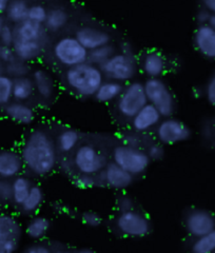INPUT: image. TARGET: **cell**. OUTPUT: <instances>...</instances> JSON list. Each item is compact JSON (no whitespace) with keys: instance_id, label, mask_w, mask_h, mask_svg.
<instances>
[{"instance_id":"6da1fadb","label":"cell","mask_w":215,"mask_h":253,"mask_svg":"<svg viewBox=\"0 0 215 253\" xmlns=\"http://www.w3.org/2000/svg\"><path fill=\"white\" fill-rule=\"evenodd\" d=\"M20 155L25 168L33 175L44 177L58 166V150L50 133L42 128L32 130L23 140Z\"/></svg>"},{"instance_id":"7a4b0ae2","label":"cell","mask_w":215,"mask_h":253,"mask_svg":"<svg viewBox=\"0 0 215 253\" xmlns=\"http://www.w3.org/2000/svg\"><path fill=\"white\" fill-rule=\"evenodd\" d=\"M103 81L105 76L100 68L90 62L67 69L63 73V82L68 89L83 98L94 97Z\"/></svg>"},{"instance_id":"3957f363","label":"cell","mask_w":215,"mask_h":253,"mask_svg":"<svg viewBox=\"0 0 215 253\" xmlns=\"http://www.w3.org/2000/svg\"><path fill=\"white\" fill-rule=\"evenodd\" d=\"M148 104L153 106L162 117H171L176 111V98L163 78H147L143 83Z\"/></svg>"},{"instance_id":"277c9868","label":"cell","mask_w":215,"mask_h":253,"mask_svg":"<svg viewBox=\"0 0 215 253\" xmlns=\"http://www.w3.org/2000/svg\"><path fill=\"white\" fill-rule=\"evenodd\" d=\"M138 61L134 53L116 52L106 63L100 67L103 76L110 81L121 84L133 82L138 71Z\"/></svg>"},{"instance_id":"5b68a950","label":"cell","mask_w":215,"mask_h":253,"mask_svg":"<svg viewBox=\"0 0 215 253\" xmlns=\"http://www.w3.org/2000/svg\"><path fill=\"white\" fill-rule=\"evenodd\" d=\"M112 160L118 167L130 173L134 177L142 175L151 165V160L146 150L124 144L118 145L113 149Z\"/></svg>"},{"instance_id":"8992f818","label":"cell","mask_w":215,"mask_h":253,"mask_svg":"<svg viewBox=\"0 0 215 253\" xmlns=\"http://www.w3.org/2000/svg\"><path fill=\"white\" fill-rule=\"evenodd\" d=\"M72 166L77 173L95 176L108 165L105 155L92 144H81L72 156Z\"/></svg>"},{"instance_id":"52a82bcc","label":"cell","mask_w":215,"mask_h":253,"mask_svg":"<svg viewBox=\"0 0 215 253\" xmlns=\"http://www.w3.org/2000/svg\"><path fill=\"white\" fill-rule=\"evenodd\" d=\"M53 55L59 65L70 69L87 62L89 52L79 43L74 35H67L55 42Z\"/></svg>"},{"instance_id":"ba28073f","label":"cell","mask_w":215,"mask_h":253,"mask_svg":"<svg viewBox=\"0 0 215 253\" xmlns=\"http://www.w3.org/2000/svg\"><path fill=\"white\" fill-rule=\"evenodd\" d=\"M147 104L143 83L133 81L124 86L123 93L116 101V110L125 120L131 121Z\"/></svg>"},{"instance_id":"9c48e42d","label":"cell","mask_w":215,"mask_h":253,"mask_svg":"<svg viewBox=\"0 0 215 253\" xmlns=\"http://www.w3.org/2000/svg\"><path fill=\"white\" fill-rule=\"evenodd\" d=\"M115 227L121 234L132 239L146 237L152 231L150 218L136 209L118 213L115 217Z\"/></svg>"},{"instance_id":"30bf717a","label":"cell","mask_w":215,"mask_h":253,"mask_svg":"<svg viewBox=\"0 0 215 253\" xmlns=\"http://www.w3.org/2000/svg\"><path fill=\"white\" fill-rule=\"evenodd\" d=\"M192 136L190 126L173 116L163 118L155 129V137L159 144L172 146L187 141Z\"/></svg>"},{"instance_id":"8fae6325","label":"cell","mask_w":215,"mask_h":253,"mask_svg":"<svg viewBox=\"0 0 215 253\" xmlns=\"http://www.w3.org/2000/svg\"><path fill=\"white\" fill-rule=\"evenodd\" d=\"M22 236V227L17 217L0 212V253H16Z\"/></svg>"},{"instance_id":"7c38bea8","label":"cell","mask_w":215,"mask_h":253,"mask_svg":"<svg viewBox=\"0 0 215 253\" xmlns=\"http://www.w3.org/2000/svg\"><path fill=\"white\" fill-rule=\"evenodd\" d=\"M184 227L187 233L195 240L214 230L215 216L207 209L192 208L185 214Z\"/></svg>"},{"instance_id":"4fadbf2b","label":"cell","mask_w":215,"mask_h":253,"mask_svg":"<svg viewBox=\"0 0 215 253\" xmlns=\"http://www.w3.org/2000/svg\"><path fill=\"white\" fill-rule=\"evenodd\" d=\"M75 38L87 52L98 49L100 46L112 43V36L108 31L95 26L79 27L75 34Z\"/></svg>"},{"instance_id":"5bb4252c","label":"cell","mask_w":215,"mask_h":253,"mask_svg":"<svg viewBox=\"0 0 215 253\" xmlns=\"http://www.w3.org/2000/svg\"><path fill=\"white\" fill-rule=\"evenodd\" d=\"M97 181L111 189L126 190L133 185L134 176L112 162L108 163L105 169L98 174Z\"/></svg>"},{"instance_id":"9a60e30c","label":"cell","mask_w":215,"mask_h":253,"mask_svg":"<svg viewBox=\"0 0 215 253\" xmlns=\"http://www.w3.org/2000/svg\"><path fill=\"white\" fill-rule=\"evenodd\" d=\"M23 168L20 152L13 149L0 150V179L12 180L20 175Z\"/></svg>"},{"instance_id":"2e32d148","label":"cell","mask_w":215,"mask_h":253,"mask_svg":"<svg viewBox=\"0 0 215 253\" xmlns=\"http://www.w3.org/2000/svg\"><path fill=\"white\" fill-rule=\"evenodd\" d=\"M139 67L147 78H162L168 70V62L162 52L149 50L141 56Z\"/></svg>"},{"instance_id":"e0dca14e","label":"cell","mask_w":215,"mask_h":253,"mask_svg":"<svg viewBox=\"0 0 215 253\" xmlns=\"http://www.w3.org/2000/svg\"><path fill=\"white\" fill-rule=\"evenodd\" d=\"M31 78L38 97L43 101H51L56 94V83L49 71L43 68L35 69L32 71Z\"/></svg>"},{"instance_id":"ac0fdd59","label":"cell","mask_w":215,"mask_h":253,"mask_svg":"<svg viewBox=\"0 0 215 253\" xmlns=\"http://www.w3.org/2000/svg\"><path fill=\"white\" fill-rule=\"evenodd\" d=\"M193 44L202 56L215 60V30L209 25L197 26L193 35Z\"/></svg>"},{"instance_id":"d6986e66","label":"cell","mask_w":215,"mask_h":253,"mask_svg":"<svg viewBox=\"0 0 215 253\" xmlns=\"http://www.w3.org/2000/svg\"><path fill=\"white\" fill-rule=\"evenodd\" d=\"M163 117L158 111L150 104H147L131 120V126L134 132L142 134L156 129Z\"/></svg>"},{"instance_id":"ffe728a7","label":"cell","mask_w":215,"mask_h":253,"mask_svg":"<svg viewBox=\"0 0 215 253\" xmlns=\"http://www.w3.org/2000/svg\"><path fill=\"white\" fill-rule=\"evenodd\" d=\"M3 112L5 116L12 122L28 126L35 121V110L32 108L27 102L20 101H11L9 105L3 108Z\"/></svg>"},{"instance_id":"44dd1931","label":"cell","mask_w":215,"mask_h":253,"mask_svg":"<svg viewBox=\"0 0 215 253\" xmlns=\"http://www.w3.org/2000/svg\"><path fill=\"white\" fill-rule=\"evenodd\" d=\"M15 33L16 39L18 41L41 42H46L47 41V32L44 26L29 19L21 22L18 26H15Z\"/></svg>"},{"instance_id":"7402d4cb","label":"cell","mask_w":215,"mask_h":253,"mask_svg":"<svg viewBox=\"0 0 215 253\" xmlns=\"http://www.w3.org/2000/svg\"><path fill=\"white\" fill-rule=\"evenodd\" d=\"M45 44L46 42H23L16 39L12 47L16 58L30 63L42 56L43 52L44 51Z\"/></svg>"},{"instance_id":"603a6c76","label":"cell","mask_w":215,"mask_h":253,"mask_svg":"<svg viewBox=\"0 0 215 253\" xmlns=\"http://www.w3.org/2000/svg\"><path fill=\"white\" fill-rule=\"evenodd\" d=\"M79 142H81V134L73 128H63L55 139L58 152L62 154L74 152L81 145Z\"/></svg>"},{"instance_id":"cb8c5ba5","label":"cell","mask_w":215,"mask_h":253,"mask_svg":"<svg viewBox=\"0 0 215 253\" xmlns=\"http://www.w3.org/2000/svg\"><path fill=\"white\" fill-rule=\"evenodd\" d=\"M70 20V15L65 7L54 6L49 10L47 17L44 22V29L50 33H57V32L65 29Z\"/></svg>"},{"instance_id":"d4e9b609","label":"cell","mask_w":215,"mask_h":253,"mask_svg":"<svg viewBox=\"0 0 215 253\" xmlns=\"http://www.w3.org/2000/svg\"><path fill=\"white\" fill-rule=\"evenodd\" d=\"M124 86L125 85L121 83L107 79V81H103L94 98L100 104H110V102L117 101L123 93Z\"/></svg>"},{"instance_id":"484cf974","label":"cell","mask_w":215,"mask_h":253,"mask_svg":"<svg viewBox=\"0 0 215 253\" xmlns=\"http://www.w3.org/2000/svg\"><path fill=\"white\" fill-rule=\"evenodd\" d=\"M51 220L44 215H35L32 217L26 226V234L30 239L39 241L50 231Z\"/></svg>"},{"instance_id":"4316f807","label":"cell","mask_w":215,"mask_h":253,"mask_svg":"<svg viewBox=\"0 0 215 253\" xmlns=\"http://www.w3.org/2000/svg\"><path fill=\"white\" fill-rule=\"evenodd\" d=\"M30 4L25 0H12L7 5L5 17L11 25L18 26L28 19Z\"/></svg>"},{"instance_id":"83f0119b","label":"cell","mask_w":215,"mask_h":253,"mask_svg":"<svg viewBox=\"0 0 215 253\" xmlns=\"http://www.w3.org/2000/svg\"><path fill=\"white\" fill-rule=\"evenodd\" d=\"M35 94V88L31 76L15 79L13 84V99L15 101L27 102Z\"/></svg>"},{"instance_id":"f1b7e54d","label":"cell","mask_w":215,"mask_h":253,"mask_svg":"<svg viewBox=\"0 0 215 253\" xmlns=\"http://www.w3.org/2000/svg\"><path fill=\"white\" fill-rule=\"evenodd\" d=\"M33 184H32V180L26 176L20 174L19 176L15 177L12 179V188H13V200L12 202L16 206H20L25 202L27 199L28 194L30 193Z\"/></svg>"},{"instance_id":"f546056e","label":"cell","mask_w":215,"mask_h":253,"mask_svg":"<svg viewBox=\"0 0 215 253\" xmlns=\"http://www.w3.org/2000/svg\"><path fill=\"white\" fill-rule=\"evenodd\" d=\"M44 201V192L41 186L33 185L30 193L28 194L27 199L20 206L22 212L27 213V214H33L36 213L39 208L42 207Z\"/></svg>"},{"instance_id":"4dcf8cb0","label":"cell","mask_w":215,"mask_h":253,"mask_svg":"<svg viewBox=\"0 0 215 253\" xmlns=\"http://www.w3.org/2000/svg\"><path fill=\"white\" fill-rule=\"evenodd\" d=\"M116 52H117L116 47L112 43L100 46L96 50L89 52L87 62H90L92 65L100 68L103 63H106Z\"/></svg>"},{"instance_id":"1f68e13d","label":"cell","mask_w":215,"mask_h":253,"mask_svg":"<svg viewBox=\"0 0 215 253\" xmlns=\"http://www.w3.org/2000/svg\"><path fill=\"white\" fill-rule=\"evenodd\" d=\"M31 73L32 69L30 67V63L17 58H15L13 61L4 66V74L11 77L13 81L18 78L31 76Z\"/></svg>"},{"instance_id":"d6a6232c","label":"cell","mask_w":215,"mask_h":253,"mask_svg":"<svg viewBox=\"0 0 215 253\" xmlns=\"http://www.w3.org/2000/svg\"><path fill=\"white\" fill-rule=\"evenodd\" d=\"M215 251V229L210 233L195 239L191 244L190 253H213Z\"/></svg>"},{"instance_id":"836d02e7","label":"cell","mask_w":215,"mask_h":253,"mask_svg":"<svg viewBox=\"0 0 215 253\" xmlns=\"http://www.w3.org/2000/svg\"><path fill=\"white\" fill-rule=\"evenodd\" d=\"M14 81L5 74L0 76V107H5L13 99Z\"/></svg>"},{"instance_id":"e575fe53","label":"cell","mask_w":215,"mask_h":253,"mask_svg":"<svg viewBox=\"0 0 215 253\" xmlns=\"http://www.w3.org/2000/svg\"><path fill=\"white\" fill-rule=\"evenodd\" d=\"M47 13H49V10H47L46 7L42 3L30 4L29 12H28V19L33 22L39 23V25H44L47 17Z\"/></svg>"},{"instance_id":"d590c367","label":"cell","mask_w":215,"mask_h":253,"mask_svg":"<svg viewBox=\"0 0 215 253\" xmlns=\"http://www.w3.org/2000/svg\"><path fill=\"white\" fill-rule=\"evenodd\" d=\"M72 183L79 189H92L95 186L98 185V181H97V177L95 176H91V175H85V174H75L72 178Z\"/></svg>"},{"instance_id":"8d00e7d4","label":"cell","mask_w":215,"mask_h":253,"mask_svg":"<svg viewBox=\"0 0 215 253\" xmlns=\"http://www.w3.org/2000/svg\"><path fill=\"white\" fill-rule=\"evenodd\" d=\"M15 41H16L15 26L11 25V23H4V26L1 30V34H0V43L13 46Z\"/></svg>"},{"instance_id":"74e56055","label":"cell","mask_w":215,"mask_h":253,"mask_svg":"<svg viewBox=\"0 0 215 253\" xmlns=\"http://www.w3.org/2000/svg\"><path fill=\"white\" fill-rule=\"evenodd\" d=\"M13 200L12 180L0 179V204H7Z\"/></svg>"},{"instance_id":"f35d334b","label":"cell","mask_w":215,"mask_h":253,"mask_svg":"<svg viewBox=\"0 0 215 253\" xmlns=\"http://www.w3.org/2000/svg\"><path fill=\"white\" fill-rule=\"evenodd\" d=\"M146 152L151 160V162H158L162 161L165 157V147L164 145L159 144V142H152V144L149 145Z\"/></svg>"},{"instance_id":"ab89813d","label":"cell","mask_w":215,"mask_h":253,"mask_svg":"<svg viewBox=\"0 0 215 253\" xmlns=\"http://www.w3.org/2000/svg\"><path fill=\"white\" fill-rule=\"evenodd\" d=\"M82 221L87 227L96 228L101 225L102 218L97 212L89 210V211L84 212L82 214Z\"/></svg>"},{"instance_id":"60d3db41","label":"cell","mask_w":215,"mask_h":253,"mask_svg":"<svg viewBox=\"0 0 215 253\" xmlns=\"http://www.w3.org/2000/svg\"><path fill=\"white\" fill-rule=\"evenodd\" d=\"M116 209L118 213L122 212H127V211H131L135 209L134 207V201L131 196L123 194L118 197L116 200Z\"/></svg>"},{"instance_id":"b9f144b4","label":"cell","mask_w":215,"mask_h":253,"mask_svg":"<svg viewBox=\"0 0 215 253\" xmlns=\"http://www.w3.org/2000/svg\"><path fill=\"white\" fill-rule=\"evenodd\" d=\"M205 97L207 101L213 107H215V72L210 76V78L207 82L205 88Z\"/></svg>"},{"instance_id":"7bdbcfd3","label":"cell","mask_w":215,"mask_h":253,"mask_svg":"<svg viewBox=\"0 0 215 253\" xmlns=\"http://www.w3.org/2000/svg\"><path fill=\"white\" fill-rule=\"evenodd\" d=\"M15 58L16 56L13 47L0 43V63L5 66L7 63L13 61Z\"/></svg>"},{"instance_id":"ee69618b","label":"cell","mask_w":215,"mask_h":253,"mask_svg":"<svg viewBox=\"0 0 215 253\" xmlns=\"http://www.w3.org/2000/svg\"><path fill=\"white\" fill-rule=\"evenodd\" d=\"M124 145L134 147V148H139L141 145V137L140 134L136 132H130V133H126L123 136Z\"/></svg>"},{"instance_id":"f6af8a7d","label":"cell","mask_w":215,"mask_h":253,"mask_svg":"<svg viewBox=\"0 0 215 253\" xmlns=\"http://www.w3.org/2000/svg\"><path fill=\"white\" fill-rule=\"evenodd\" d=\"M22 253H53L51 248L45 244L43 243H35L30 246L26 247Z\"/></svg>"},{"instance_id":"bcb514c9","label":"cell","mask_w":215,"mask_h":253,"mask_svg":"<svg viewBox=\"0 0 215 253\" xmlns=\"http://www.w3.org/2000/svg\"><path fill=\"white\" fill-rule=\"evenodd\" d=\"M210 18H211V14L203 6L201 7V9H198V11L195 15V20H196L198 26L209 25Z\"/></svg>"},{"instance_id":"7dc6e473","label":"cell","mask_w":215,"mask_h":253,"mask_svg":"<svg viewBox=\"0 0 215 253\" xmlns=\"http://www.w3.org/2000/svg\"><path fill=\"white\" fill-rule=\"evenodd\" d=\"M202 6L205 7L211 15L215 16V0H205L202 3Z\"/></svg>"},{"instance_id":"c3c4849f","label":"cell","mask_w":215,"mask_h":253,"mask_svg":"<svg viewBox=\"0 0 215 253\" xmlns=\"http://www.w3.org/2000/svg\"><path fill=\"white\" fill-rule=\"evenodd\" d=\"M192 96L194 98H201L203 96H205V91L204 89L200 88V86H194V88L192 89Z\"/></svg>"},{"instance_id":"681fc988","label":"cell","mask_w":215,"mask_h":253,"mask_svg":"<svg viewBox=\"0 0 215 253\" xmlns=\"http://www.w3.org/2000/svg\"><path fill=\"white\" fill-rule=\"evenodd\" d=\"M9 2L10 1H7V0H0V16H1L2 14H5Z\"/></svg>"},{"instance_id":"f907efd6","label":"cell","mask_w":215,"mask_h":253,"mask_svg":"<svg viewBox=\"0 0 215 253\" xmlns=\"http://www.w3.org/2000/svg\"><path fill=\"white\" fill-rule=\"evenodd\" d=\"M209 26L215 30V16L214 15H211V18H210V21H209Z\"/></svg>"},{"instance_id":"816d5d0a","label":"cell","mask_w":215,"mask_h":253,"mask_svg":"<svg viewBox=\"0 0 215 253\" xmlns=\"http://www.w3.org/2000/svg\"><path fill=\"white\" fill-rule=\"evenodd\" d=\"M77 253H95L92 249H87V248H84V249H81Z\"/></svg>"},{"instance_id":"f5cc1de1","label":"cell","mask_w":215,"mask_h":253,"mask_svg":"<svg viewBox=\"0 0 215 253\" xmlns=\"http://www.w3.org/2000/svg\"><path fill=\"white\" fill-rule=\"evenodd\" d=\"M4 19L2 18V16H0V34H1V30H2V28H3V26H4Z\"/></svg>"},{"instance_id":"db71d44e","label":"cell","mask_w":215,"mask_h":253,"mask_svg":"<svg viewBox=\"0 0 215 253\" xmlns=\"http://www.w3.org/2000/svg\"><path fill=\"white\" fill-rule=\"evenodd\" d=\"M2 74H4V66L2 65V63H0V76H1Z\"/></svg>"},{"instance_id":"11a10c76","label":"cell","mask_w":215,"mask_h":253,"mask_svg":"<svg viewBox=\"0 0 215 253\" xmlns=\"http://www.w3.org/2000/svg\"><path fill=\"white\" fill-rule=\"evenodd\" d=\"M54 253H73V252L68 251V250H59V251H56V252H54Z\"/></svg>"},{"instance_id":"9f6ffc18","label":"cell","mask_w":215,"mask_h":253,"mask_svg":"<svg viewBox=\"0 0 215 253\" xmlns=\"http://www.w3.org/2000/svg\"><path fill=\"white\" fill-rule=\"evenodd\" d=\"M213 253H215V251H214V252H213Z\"/></svg>"}]
</instances>
